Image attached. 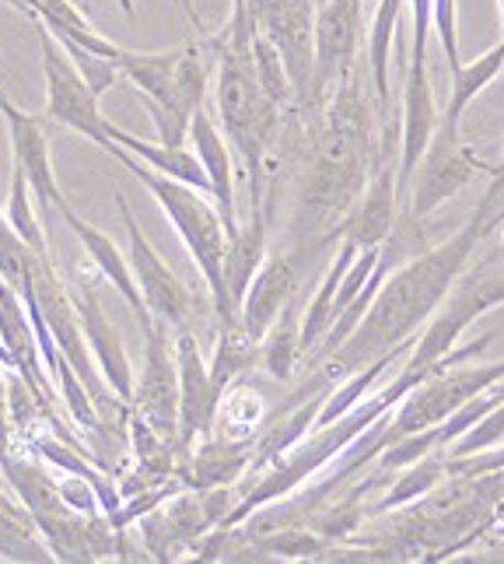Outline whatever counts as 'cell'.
<instances>
[{
	"instance_id": "8fae6325",
	"label": "cell",
	"mask_w": 504,
	"mask_h": 564,
	"mask_svg": "<svg viewBox=\"0 0 504 564\" xmlns=\"http://www.w3.org/2000/svg\"><path fill=\"white\" fill-rule=\"evenodd\" d=\"M476 169H480L476 159L462 144V127H449L438 120L410 183H406V189H410V214L406 218L410 221L428 218L431 210H438L445 200H452L473 180Z\"/></svg>"
},
{
	"instance_id": "ba28073f",
	"label": "cell",
	"mask_w": 504,
	"mask_h": 564,
	"mask_svg": "<svg viewBox=\"0 0 504 564\" xmlns=\"http://www.w3.org/2000/svg\"><path fill=\"white\" fill-rule=\"evenodd\" d=\"M168 509H151L141 516V536L158 561H172L179 551L193 547L207 530H218L224 516L235 509L239 495L228 488H204L193 495H172Z\"/></svg>"
},
{
	"instance_id": "b9f144b4",
	"label": "cell",
	"mask_w": 504,
	"mask_h": 564,
	"mask_svg": "<svg viewBox=\"0 0 504 564\" xmlns=\"http://www.w3.org/2000/svg\"><path fill=\"white\" fill-rule=\"evenodd\" d=\"M120 8H123L127 14H133V0H120Z\"/></svg>"
},
{
	"instance_id": "1f68e13d",
	"label": "cell",
	"mask_w": 504,
	"mask_h": 564,
	"mask_svg": "<svg viewBox=\"0 0 504 564\" xmlns=\"http://www.w3.org/2000/svg\"><path fill=\"white\" fill-rule=\"evenodd\" d=\"M302 358L298 351V302L291 299L274 326L266 329V337L260 340V361L274 379H287L295 372V361Z\"/></svg>"
},
{
	"instance_id": "30bf717a",
	"label": "cell",
	"mask_w": 504,
	"mask_h": 564,
	"mask_svg": "<svg viewBox=\"0 0 504 564\" xmlns=\"http://www.w3.org/2000/svg\"><path fill=\"white\" fill-rule=\"evenodd\" d=\"M116 207H120V218L127 225V236H130V270H133V281H138V291L147 305L151 319H158L162 326L172 329H193V295L189 288L176 278L158 249H154L144 236V228L133 218V210L127 204V197L120 193L116 197Z\"/></svg>"
},
{
	"instance_id": "4dcf8cb0",
	"label": "cell",
	"mask_w": 504,
	"mask_h": 564,
	"mask_svg": "<svg viewBox=\"0 0 504 564\" xmlns=\"http://www.w3.org/2000/svg\"><path fill=\"white\" fill-rule=\"evenodd\" d=\"M260 361V344L252 340L242 323H221V334H218V347H215V365H210V379L215 386L224 389L231 382H239L252 365Z\"/></svg>"
},
{
	"instance_id": "9a60e30c",
	"label": "cell",
	"mask_w": 504,
	"mask_h": 564,
	"mask_svg": "<svg viewBox=\"0 0 504 564\" xmlns=\"http://www.w3.org/2000/svg\"><path fill=\"white\" fill-rule=\"evenodd\" d=\"M438 106L428 77V53H410L403 85V120H399V159H396V193L403 197L414 169L438 127Z\"/></svg>"
},
{
	"instance_id": "52a82bcc",
	"label": "cell",
	"mask_w": 504,
	"mask_h": 564,
	"mask_svg": "<svg viewBox=\"0 0 504 564\" xmlns=\"http://www.w3.org/2000/svg\"><path fill=\"white\" fill-rule=\"evenodd\" d=\"M35 29H39V50H43V74H46V120L61 123L77 130L81 138H88L91 144L109 148V123L106 112L99 106V95H95L85 77L77 74V67L70 64L67 50L56 43V35L32 18Z\"/></svg>"
},
{
	"instance_id": "cb8c5ba5",
	"label": "cell",
	"mask_w": 504,
	"mask_h": 564,
	"mask_svg": "<svg viewBox=\"0 0 504 564\" xmlns=\"http://www.w3.org/2000/svg\"><path fill=\"white\" fill-rule=\"evenodd\" d=\"M179 56H183V46H176V50H120L116 67H120L123 77H130L133 88L144 95L147 106H162V102H168L172 85H176Z\"/></svg>"
},
{
	"instance_id": "3957f363",
	"label": "cell",
	"mask_w": 504,
	"mask_h": 564,
	"mask_svg": "<svg viewBox=\"0 0 504 564\" xmlns=\"http://www.w3.org/2000/svg\"><path fill=\"white\" fill-rule=\"evenodd\" d=\"M420 382V376H414L410 368H403V372L382 389V393H372V397H361L351 411L340 414L337 421H329L322 427H313L305 438H298L291 449L274 459L266 466V470H260V480L252 484L249 491H242V498L235 501V509H231L224 516V522L218 530H235L239 522L252 519L260 509H266L270 501H277L284 495H291L298 488V484H305L313 474H319L326 463H333L347 445H351L368 424H375L382 414H390L393 406L410 393V389Z\"/></svg>"
},
{
	"instance_id": "ffe728a7",
	"label": "cell",
	"mask_w": 504,
	"mask_h": 564,
	"mask_svg": "<svg viewBox=\"0 0 504 564\" xmlns=\"http://www.w3.org/2000/svg\"><path fill=\"white\" fill-rule=\"evenodd\" d=\"M189 138H193V154L200 159L204 172H207V183H210V193H215V207L224 221V231L228 239L239 231V214H235V159H231V144L224 141L221 127L215 123V116H210L204 106L193 112L189 120Z\"/></svg>"
},
{
	"instance_id": "7402d4cb",
	"label": "cell",
	"mask_w": 504,
	"mask_h": 564,
	"mask_svg": "<svg viewBox=\"0 0 504 564\" xmlns=\"http://www.w3.org/2000/svg\"><path fill=\"white\" fill-rule=\"evenodd\" d=\"M56 214H61V218L67 221V228L74 231L77 239H81V246L88 249V257H91L95 270H99V274L130 302V308H133V316H138V323H147L151 313H147V305H144V299H141V291H138V281H133V270H130V260L123 257V249L116 246L102 228L88 225L70 204H64Z\"/></svg>"
},
{
	"instance_id": "44dd1931",
	"label": "cell",
	"mask_w": 504,
	"mask_h": 564,
	"mask_svg": "<svg viewBox=\"0 0 504 564\" xmlns=\"http://www.w3.org/2000/svg\"><path fill=\"white\" fill-rule=\"evenodd\" d=\"M252 459V438H215L207 435L204 445H193L189 453L176 459V477L183 491H204V488H228L235 484Z\"/></svg>"
},
{
	"instance_id": "8992f818",
	"label": "cell",
	"mask_w": 504,
	"mask_h": 564,
	"mask_svg": "<svg viewBox=\"0 0 504 564\" xmlns=\"http://www.w3.org/2000/svg\"><path fill=\"white\" fill-rule=\"evenodd\" d=\"M504 302V260H483L476 270H462L459 281L449 288V295L441 299V305L435 308V316L428 319V326H420V334L406 355L403 368H410L414 376H431V368L438 365V358H445L456 347V340L462 337L476 316L491 313L494 305Z\"/></svg>"
},
{
	"instance_id": "7a4b0ae2",
	"label": "cell",
	"mask_w": 504,
	"mask_h": 564,
	"mask_svg": "<svg viewBox=\"0 0 504 564\" xmlns=\"http://www.w3.org/2000/svg\"><path fill=\"white\" fill-rule=\"evenodd\" d=\"M218 56V127L231 151L245 165L252 186V210H263L266 154L281 130V102L263 88L252 61V18L245 0H231V18L218 39H210Z\"/></svg>"
},
{
	"instance_id": "d6986e66",
	"label": "cell",
	"mask_w": 504,
	"mask_h": 564,
	"mask_svg": "<svg viewBox=\"0 0 504 564\" xmlns=\"http://www.w3.org/2000/svg\"><path fill=\"white\" fill-rule=\"evenodd\" d=\"M298 291V267L291 252H277V257H266L260 270L252 274L242 305H239V323L252 340H263L266 329L274 326L281 316V308L295 299Z\"/></svg>"
},
{
	"instance_id": "d590c367",
	"label": "cell",
	"mask_w": 504,
	"mask_h": 564,
	"mask_svg": "<svg viewBox=\"0 0 504 564\" xmlns=\"http://www.w3.org/2000/svg\"><path fill=\"white\" fill-rule=\"evenodd\" d=\"M61 43V39H56ZM64 50H67V56H70V64L77 67V74L85 77V85L99 95L106 91H112L116 88V82H120V67H116V61H109V56H99V53H88V50H81V46H74V43H61Z\"/></svg>"
},
{
	"instance_id": "74e56055",
	"label": "cell",
	"mask_w": 504,
	"mask_h": 564,
	"mask_svg": "<svg viewBox=\"0 0 504 564\" xmlns=\"http://www.w3.org/2000/svg\"><path fill=\"white\" fill-rule=\"evenodd\" d=\"M431 29L438 32V43L449 67L456 70L462 64L459 56V11H456V0H431Z\"/></svg>"
},
{
	"instance_id": "5b68a950",
	"label": "cell",
	"mask_w": 504,
	"mask_h": 564,
	"mask_svg": "<svg viewBox=\"0 0 504 564\" xmlns=\"http://www.w3.org/2000/svg\"><path fill=\"white\" fill-rule=\"evenodd\" d=\"M109 154L120 165H127L133 176H138L151 193L154 200H158L168 214L172 228L179 231V239L186 242L193 263L200 267V274L210 288V299H215V313L221 323H235L239 319V308L231 305L228 299V288H224V249H228V231H224V221L218 207L210 204L200 189H193L186 183H176L168 176H158V172H151L141 159H133V154L120 144H109L106 148Z\"/></svg>"
},
{
	"instance_id": "5bb4252c",
	"label": "cell",
	"mask_w": 504,
	"mask_h": 564,
	"mask_svg": "<svg viewBox=\"0 0 504 564\" xmlns=\"http://www.w3.org/2000/svg\"><path fill=\"white\" fill-rule=\"evenodd\" d=\"M0 116L8 123V138H11V162L25 172L32 197L61 210L67 204L61 183H56V169H53V148H50V133H46V116H32L25 109H18L14 102L4 99L0 91Z\"/></svg>"
},
{
	"instance_id": "f1b7e54d",
	"label": "cell",
	"mask_w": 504,
	"mask_h": 564,
	"mask_svg": "<svg viewBox=\"0 0 504 564\" xmlns=\"http://www.w3.org/2000/svg\"><path fill=\"white\" fill-rule=\"evenodd\" d=\"M403 470H406V474L393 484L390 491L382 495V501H379V505H372V509H368V516L396 512V509H403V505L420 501L424 495L438 491V488H441V480H449V470H445V456H435V453L420 456L417 463L403 466Z\"/></svg>"
},
{
	"instance_id": "484cf974",
	"label": "cell",
	"mask_w": 504,
	"mask_h": 564,
	"mask_svg": "<svg viewBox=\"0 0 504 564\" xmlns=\"http://www.w3.org/2000/svg\"><path fill=\"white\" fill-rule=\"evenodd\" d=\"M35 18L56 39H61V43H74V46H81L88 53L109 56V61H116L120 50H123L120 43H112V39H106L99 29H95L74 0H35Z\"/></svg>"
},
{
	"instance_id": "ab89813d",
	"label": "cell",
	"mask_w": 504,
	"mask_h": 564,
	"mask_svg": "<svg viewBox=\"0 0 504 564\" xmlns=\"http://www.w3.org/2000/svg\"><path fill=\"white\" fill-rule=\"evenodd\" d=\"M491 172H494V183H491L487 189H491V193H497V197H504V151H501V162H497Z\"/></svg>"
},
{
	"instance_id": "603a6c76",
	"label": "cell",
	"mask_w": 504,
	"mask_h": 564,
	"mask_svg": "<svg viewBox=\"0 0 504 564\" xmlns=\"http://www.w3.org/2000/svg\"><path fill=\"white\" fill-rule=\"evenodd\" d=\"M109 141L127 148L133 159H141L151 172H158V176H168V180L186 183V186L200 189V193H210V183H207V172H204L200 159L193 151H186L183 144L179 148L147 144V141L133 138V133H127L123 127H116V123H109Z\"/></svg>"
},
{
	"instance_id": "8d00e7d4",
	"label": "cell",
	"mask_w": 504,
	"mask_h": 564,
	"mask_svg": "<svg viewBox=\"0 0 504 564\" xmlns=\"http://www.w3.org/2000/svg\"><path fill=\"white\" fill-rule=\"evenodd\" d=\"M32 252L22 236L11 228L8 221V214H0V278H4L8 284L14 288H22L25 284V274H29V260H32Z\"/></svg>"
},
{
	"instance_id": "7bdbcfd3",
	"label": "cell",
	"mask_w": 504,
	"mask_h": 564,
	"mask_svg": "<svg viewBox=\"0 0 504 564\" xmlns=\"http://www.w3.org/2000/svg\"><path fill=\"white\" fill-rule=\"evenodd\" d=\"M497 11H501V35H504V0H497Z\"/></svg>"
},
{
	"instance_id": "4fadbf2b",
	"label": "cell",
	"mask_w": 504,
	"mask_h": 564,
	"mask_svg": "<svg viewBox=\"0 0 504 564\" xmlns=\"http://www.w3.org/2000/svg\"><path fill=\"white\" fill-rule=\"evenodd\" d=\"M176 372H179V427H176V459L189 453L200 438L215 435L221 411V389L210 379V368L200 355L193 329H176Z\"/></svg>"
},
{
	"instance_id": "ac0fdd59",
	"label": "cell",
	"mask_w": 504,
	"mask_h": 564,
	"mask_svg": "<svg viewBox=\"0 0 504 564\" xmlns=\"http://www.w3.org/2000/svg\"><path fill=\"white\" fill-rule=\"evenodd\" d=\"M396 159H393V141L382 148V162L375 169L372 183L361 189V197L354 200V207L347 210V218L340 221V228L333 236L351 239L358 249L368 246H382L385 239L396 231Z\"/></svg>"
},
{
	"instance_id": "d6a6232c",
	"label": "cell",
	"mask_w": 504,
	"mask_h": 564,
	"mask_svg": "<svg viewBox=\"0 0 504 564\" xmlns=\"http://www.w3.org/2000/svg\"><path fill=\"white\" fill-rule=\"evenodd\" d=\"M0 557L4 561H53L50 547L39 536L35 522L0 509Z\"/></svg>"
},
{
	"instance_id": "83f0119b",
	"label": "cell",
	"mask_w": 504,
	"mask_h": 564,
	"mask_svg": "<svg viewBox=\"0 0 504 564\" xmlns=\"http://www.w3.org/2000/svg\"><path fill=\"white\" fill-rule=\"evenodd\" d=\"M501 70H504V35L497 39V46L480 53L476 61L459 64L452 70V95H449V106H445V112L438 116V120L449 123V127H462V116H467L470 102L494 82Z\"/></svg>"
},
{
	"instance_id": "ee69618b",
	"label": "cell",
	"mask_w": 504,
	"mask_h": 564,
	"mask_svg": "<svg viewBox=\"0 0 504 564\" xmlns=\"http://www.w3.org/2000/svg\"><path fill=\"white\" fill-rule=\"evenodd\" d=\"M497 218L504 221V197H501V204H497Z\"/></svg>"
},
{
	"instance_id": "e0dca14e",
	"label": "cell",
	"mask_w": 504,
	"mask_h": 564,
	"mask_svg": "<svg viewBox=\"0 0 504 564\" xmlns=\"http://www.w3.org/2000/svg\"><path fill=\"white\" fill-rule=\"evenodd\" d=\"M364 32L361 0H326L322 11L316 14V70H313V99L326 91V85L340 82L351 70V61L358 53Z\"/></svg>"
},
{
	"instance_id": "836d02e7",
	"label": "cell",
	"mask_w": 504,
	"mask_h": 564,
	"mask_svg": "<svg viewBox=\"0 0 504 564\" xmlns=\"http://www.w3.org/2000/svg\"><path fill=\"white\" fill-rule=\"evenodd\" d=\"M8 221L11 228L22 236V242L35 252H50L46 239H43V228L35 221V207H32V189L25 172L11 162V189H8Z\"/></svg>"
},
{
	"instance_id": "f35d334b",
	"label": "cell",
	"mask_w": 504,
	"mask_h": 564,
	"mask_svg": "<svg viewBox=\"0 0 504 564\" xmlns=\"http://www.w3.org/2000/svg\"><path fill=\"white\" fill-rule=\"evenodd\" d=\"M11 435H14V427H11V414H8V382L0 376V453L11 449Z\"/></svg>"
},
{
	"instance_id": "d4e9b609",
	"label": "cell",
	"mask_w": 504,
	"mask_h": 564,
	"mask_svg": "<svg viewBox=\"0 0 504 564\" xmlns=\"http://www.w3.org/2000/svg\"><path fill=\"white\" fill-rule=\"evenodd\" d=\"M263 260H266V218H263V210H252L249 225L245 228L239 225V231L228 239V249H224V288L235 308L242 305L245 288Z\"/></svg>"
},
{
	"instance_id": "f546056e",
	"label": "cell",
	"mask_w": 504,
	"mask_h": 564,
	"mask_svg": "<svg viewBox=\"0 0 504 564\" xmlns=\"http://www.w3.org/2000/svg\"><path fill=\"white\" fill-rule=\"evenodd\" d=\"M399 11H403V0H379L372 32H368V67H372L375 99L382 109H390V50H393L396 25H399Z\"/></svg>"
},
{
	"instance_id": "9c48e42d",
	"label": "cell",
	"mask_w": 504,
	"mask_h": 564,
	"mask_svg": "<svg viewBox=\"0 0 504 564\" xmlns=\"http://www.w3.org/2000/svg\"><path fill=\"white\" fill-rule=\"evenodd\" d=\"M252 25H256L274 50L281 53L291 91L302 102L313 99V70H316V8L313 0H245Z\"/></svg>"
},
{
	"instance_id": "7c38bea8",
	"label": "cell",
	"mask_w": 504,
	"mask_h": 564,
	"mask_svg": "<svg viewBox=\"0 0 504 564\" xmlns=\"http://www.w3.org/2000/svg\"><path fill=\"white\" fill-rule=\"evenodd\" d=\"M144 329V365L133 382L130 411L144 417L154 432L176 442L179 427V372H176V351L165 337V326L158 319L141 323Z\"/></svg>"
},
{
	"instance_id": "277c9868",
	"label": "cell",
	"mask_w": 504,
	"mask_h": 564,
	"mask_svg": "<svg viewBox=\"0 0 504 564\" xmlns=\"http://www.w3.org/2000/svg\"><path fill=\"white\" fill-rule=\"evenodd\" d=\"M368 133H372V116L364 109L361 88L343 74V88L337 91L329 123L319 138L313 172L305 186V210L316 218H326L322 225H333L337 214H347L364 189V162H368Z\"/></svg>"
},
{
	"instance_id": "60d3db41",
	"label": "cell",
	"mask_w": 504,
	"mask_h": 564,
	"mask_svg": "<svg viewBox=\"0 0 504 564\" xmlns=\"http://www.w3.org/2000/svg\"><path fill=\"white\" fill-rule=\"evenodd\" d=\"M4 4L18 8V11H25L29 18H35V0H4Z\"/></svg>"
},
{
	"instance_id": "2e32d148",
	"label": "cell",
	"mask_w": 504,
	"mask_h": 564,
	"mask_svg": "<svg viewBox=\"0 0 504 564\" xmlns=\"http://www.w3.org/2000/svg\"><path fill=\"white\" fill-rule=\"evenodd\" d=\"M74 305H77V319H81L85 329V340H88V351L99 365L102 379L109 382V389L123 403H130L133 393V376H130V361H127V347L116 323L109 319L106 305L99 302V291H95V278L81 274L74 281Z\"/></svg>"
},
{
	"instance_id": "4316f807",
	"label": "cell",
	"mask_w": 504,
	"mask_h": 564,
	"mask_svg": "<svg viewBox=\"0 0 504 564\" xmlns=\"http://www.w3.org/2000/svg\"><path fill=\"white\" fill-rule=\"evenodd\" d=\"M354 252H358V246L351 239H340V252L333 257V263H329L319 291L313 295V302H308L305 316L298 323V351L302 355H313L316 347H319V340L326 337V329L333 326V299H337L343 270L351 267V260H354Z\"/></svg>"
},
{
	"instance_id": "e575fe53",
	"label": "cell",
	"mask_w": 504,
	"mask_h": 564,
	"mask_svg": "<svg viewBox=\"0 0 504 564\" xmlns=\"http://www.w3.org/2000/svg\"><path fill=\"white\" fill-rule=\"evenodd\" d=\"M501 442H504V400L497 406H491L473 427H467V432L445 449V456H473V453L491 449V445H501Z\"/></svg>"
},
{
	"instance_id": "6da1fadb",
	"label": "cell",
	"mask_w": 504,
	"mask_h": 564,
	"mask_svg": "<svg viewBox=\"0 0 504 564\" xmlns=\"http://www.w3.org/2000/svg\"><path fill=\"white\" fill-rule=\"evenodd\" d=\"M497 204L501 197L487 189V197L470 214V221L462 225L449 242L420 252L410 263L393 267L390 274H385V281L379 284L368 313L354 326V334L326 361H319L326 372L340 382L343 376H351L358 368L372 365L375 358L390 355L393 347L414 340L420 334V326L435 316L441 299L449 295V288L459 281L462 270H467L480 242L501 225Z\"/></svg>"
},
{
	"instance_id": "f6af8a7d",
	"label": "cell",
	"mask_w": 504,
	"mask_h": 564,
	"mask_svg": "<svg viewBox=\"0 0 504 564\" xmlns=\"http://www.w3.org/2000/svg\"><path fill=\"white\" fill-rule=\"evenodd\" d=\"M501 533H504V530H501Z\"/></svg>"
}]
</instances>
